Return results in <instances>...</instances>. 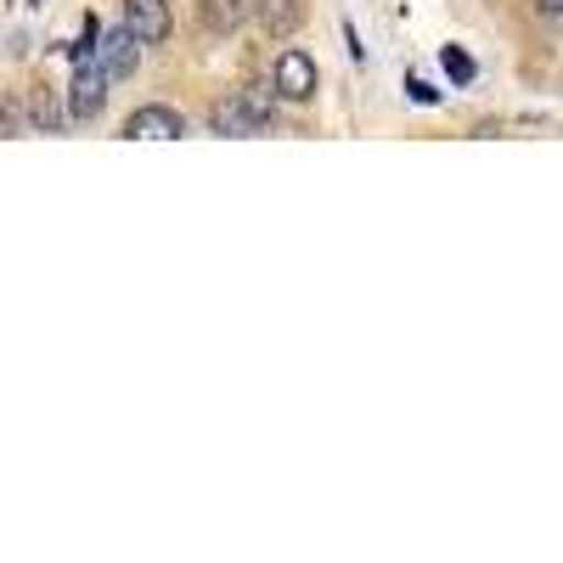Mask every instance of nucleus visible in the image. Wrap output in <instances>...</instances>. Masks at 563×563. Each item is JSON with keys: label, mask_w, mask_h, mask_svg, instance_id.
<instances>
[{"label": "nucleus", "mask_w": 563, "mask_h": 563, "mask_svg": "<svg viewBox=\"0 0 563 563\" xmlns=\"http://www.w3.org/2000/svg\"><path fill=\"white\" fill-rule=\"evenodd\" d=\"M29 124H34V130H45V135H57V130L68 124V108H57V102H52V85H40V90H34V102H29Z\"/></svg>", "instance_id": "6e6552de"}, {"label": "nucleus", "mask_w": 563, "mask_h": 563, "mask_svg": "<svg viewBox=\"0 0 563 563\" xmlns=\"http://www.w3.org/2000/svg\"><path fill=\"white\" fill-rule=\"evenodd\" d=\"M108 74L97 68V63H85V68H74V85H68V119L74 124H90L102 108H108Z\"/></svg>", "instance_id": "7ed1b4c3"}, {"label": "nucleus", "mask_w": 563, "mask_h": 563, "mask_svg": "<svg viewBox=\"0 0 563 563\" xmlns=\"http://www.w3.org/2000/svg\"><path fill=\"white\" fill-rule=\"evenodd\" d=\"M186 135V119L164 102H147L124 119V141H180Z\"/></svg>", "instance_id": "20e7f679"}, {"label": "nucleus", "mask_w": 563, "mask_h": 563, "mask_svg": "<svg viewBox=\"0 0 563 563\" xmlns=\"http://www.w3.org/2000/svg\"><path fill=\"white\" fill-rule=\"evenodd\" d=\"M406 97H411L417 108H434V102H440V90H434L429 79H417V74H406Z\"/></svg>", "instance_id": "f8f14e48"}, {"label": "nucleus", "mask_w": 563, "mask_h": 563, "mask_svg": "<svg viewBox=\"0 0 563 563\" xmlns=\"http://www.w3.org/2000/svg\"><path fill=\"white\" fill-rule=\"evenodd\" d=\"M23 130V108L18 102H0V135H18Z\"/></svg>", "instance_id": "ddd939ff"}, {"label": "nucleus", "mask_w": 563, "mask_h": 563, "mask_svg": "<svg viewBox=\"0 0 563 563\" xmlns=\"http://www.w3.org/2000/svg\"><path fill=\"white\" fill-rule=\"evenodd\" d=\"M260 23H265V34L288 40L305 23V0H260Z\"/></svg>", "instance_id": "0eeeda50"}, {"label": "nucleus", "mask_w": 563, "mask_h": 563, "mask_svg": "<svg viewBox=\"0 0 563 563\" xmlns=\"http://www.w3.org/2000/svg\"><path fill=\"white\" fill-rule=\"evenodd\" d=\"M29 7H45V0H29Z\"/></svg>", "instance_id": "dca6fc26"}, {"label": "nucleus", "mask_w": 563, "mask_h": 563, "mask_svg": "<svg viewBox=\"0 0 563 563\" xmlns=\"http://www.w3.org/2000/svg\"><path fill=\"white\" fill-rule=\"evenodd\" d=\"M440 63H445V74H451V85H474V57H467L462 52V45H445V52H440Z\"/></svg>", "instance_id": "9b49d317"}, {"label": "nucleus", "mask_w": 563, "mask_h": 563, "mask_svg": "<svg viewBox=\"0 0 563 563\" xmlns=\"http://www.w3.org/2000/svg\"><path fill=\"white\" fill-rule=\"evenodd\" d=\"M124 29H130L141 45L169 40V0H124Z\"/></svg>", "instance_id": "423d86ee"}, {"label": "nucleus", "mask_w": 563, "mask_h": 563, "mask_svg": "<svg viewBox=\"0 0 563 563\" xmlns=\"http://www.w3.org/2000/svg\"><path fill=\"white\" fill-rule=\"evenodd\" d=\"M536 7H541L547 18H563V0H536Z\"/></svg>", "instance_id": "2eb2a0df"}, {"label": "nucleus", "mask_w": 563, "mask_h": 563, "mask_svg": "<svg viewBox=\"0 0 563 563\" xmlns=\"http://www.w3.org/2000/svg\"><path fill=\"white\" fill-rule=\"evenodd\" d=\"M97 40H102V23H97V12H90V18H85V29H79V40H74V45H63L68 63H74V68L97 63Z\"/></svg>", "instance_id": "1a4fd4ad"}, {"label": "nucleus", "mask_w": 563, "mask_h": 563, "mask_svg": "<svg viewBox=\"0 0 563 563\" xmlns=\"http://www.w3.org/2000/svg\"><path fill=\"white\" fill-rule=\"evenodd\" d=\"M203 23L214 34H231V29L243 23V0H203Z\"/></svg>", "instance_id": "9d476101"}, {"label": "nucleus", "mask_w": 563, "mask_h": 563, "mask_svg": "<svg viewBox=\"0 0 563 563\" xmlns=\"http://www.w3.org/2000/svg\"><path fill=\"white\" fill-rule=\"evenodd\" d=\"M135 63H141V40H135L130 29H113V34L97 40V68H102L108 79H130Z\"/></svg>", "instance_id": "39448f33"}, {"label": "nucleus", "mask_w": 563, "mask_h": 563, "mask_svg": "<svg viewBox=\"0 0 563 563\" xmlns=\"http://www.w3.org/2000/svg\"><path fill=\"white\" fill-rule=\"evenodd\" d=\"M344 45H350V63H366V45H361L355 23H344Z\"/></svg>", "instance_id": "4468645a"}, {"label": "nucleus", "mask_w": 563, "mask_h": 563, "mask_svg": "<svg viewBox=\"0 0 563 563\" xmlns=\"http://www.w3.org/2000/svg\"><path fill=\"white\" fill-rule=\"evenodd\" d=\"M271 90H276V97H288V102H310L316 97V57L299 52V45H288V52L276 57Z\"/></svg>", "instance_id": "f03ea898"}, {"label": "nucleus", "mask_w": 563, "mask_h": 563, "mask_svg": "<svg viewBox=\"0 0 563 563\" xmlns=\"http://www.w3.org/2000/svg\"><path fill=\"white\" fill-rule=\"evenodd\" d=\"M271 119H276L271 90H243V97H231L209 113V124L220 135H260V130H271Z\"/></svg>", "instance_id": "f257e3e1"}]
</instances>
